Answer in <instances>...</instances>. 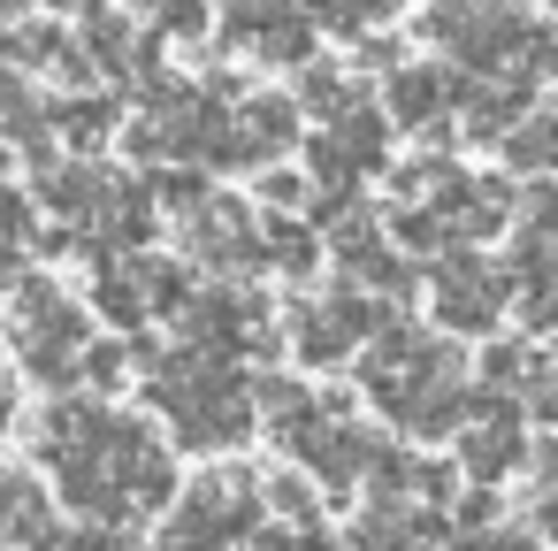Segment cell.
Wrapping results in <instances>:
<instances>
[{"label": "cell", "mask_w": 558, "mask_h": 551, "mask_svg": "<svg viewBox=\"0 0 558 551\" xmlns=\"http://www.w3.org/2000/svg\"><path fill=\"white\" fill-rule=\"evenodd\" d=\"M291 330H299V360H314V368H322V360H344L360 330H375V307L344 291V299H329V307H299V322H291Z\"/></svg>", "instance_id": "6da1fadb"}, {"label": "cell", "mask_w": 558, "mask_h": 551, "mask_svg": "<svg viewBox=\"0 0 558 551\" xmlns=\"http://www.w3.org/2000/svg\"><path fill=\"white\" fill-rule=\"evenodd\" d=\"M436 307H444V322H451V330H489V322H497V276H489V268H474V261H451V268H444Z\"/></svg>", "instance_id": "7a4b0ae2"}, {"label": "cell", "mask_w": 558, "mask_h": 551, "mask_svg": "<svg viewBox=\"0 0 558 551\" xmlns=\"http://www.w3.org/2000/svg\"><path fill=\"white\" fill-rule=\"evenodd\" d=\"M520 459H527V444H520L512 414H505V421H482V429H466V436H459V467H466L474 482H505Z\"/></svg>", "instance_id": "3957f363"}, {"label": "cell", "mask_w": 558, "mask_h": 551, "mask_svg": "<svg viewBox=\"0 0 558 551\" xmlns=\"http://www.w3.org/2000/svg\"><path fill=\"white\" fill-rule=\"evenodd\" d=\"M253 253H260V261H276V268H291V276H306V268H314V238H306L299 223H276Z\"/></svg>", "instance_id": "277c9868"}, {"label": "cell", "mask_w": 558, "mask_h": 551, "mask_svg": "<svg viewBox=\"0 0 558 551\" xmlns=\"http://www.w3.org/2000/svg\"><path fill=\"white\" fill-rule=\"evenodd\" d=\"M436 100H444V85H436L428 70H405V77L390 85V108H398L405 123H428V116H436Z\"/></svg>", "instance_id": "5b68a950"}, {"label": "cell", "mask_w": 558, "mask_h": 551, "mask_svg": "<svg viewBox=\"0 0 558 551\" xmlns=\"http://www.w3.org/2000/svg\"><path fill=\"white\" fill-rule=\"evenodd\" d=\"M260 498H268V513H283L291 528H314V482H306V475H276Z\"/></svg>", "instance_id": "8992f818"}, {"label": "cell", "mask_w": 558, "mask_h": 551, "mask_svg": "<svg viewBox=\"0 0 558 551\" xmlns=\"http://www.w3.org/2000/svg\"><path fill=\"white\" fill-rule=\"evenodd\" d=\"M253 551H329L322 528H253Z\"/></svg>", "instance_id": "52a82bcc"}, {"label": "cell", "mask_w": 558, "mask_h": 551, "mask_svg": "<svg viewBox=\"0 0 558 551\" xmlns=\"http://www.w3.org/2000/svg\"><path fill=\"white\" fill-rule=\"evenodd\" d=\"M512 161H558V123H535V131L512 146Z\"/></svg>", "instance_id": "ba28073f"}, {"label": "cell", "mask_w": 558, "mask_h": 551, "mask_svg": "<svg viewBox=\"0 0 558 551\" xmlns=\"http://www.w3.org/2000/svg\"><path fill=\"white\" fill-rule=\"evenodd\" d=\"M527 223H535L543 238H558V192H535V200H527Z\"/></svg>", "instance_id": "9c48e42d"}, {"label": "cell", "mask_w": 558, "mask_h": 551, "mask_svg": "<svg viewBox=\"0 0 558 551\" xmlns=\"http://www.w3.org/2000/svg\"><path fill=\"white\" fill-rule=\"evenodd\" d=\"M482 551H543V543H535V536H527V528H497V536H489V543H482Z\"/></svg>", "instance_id": "30bf717a"}, {"label": "cell", "mask_w": 558, "mask_h": 551, "mask_svg": "<svg viewBox=\"0 0 558 551\" xmlns=\"http://www.w3.org/2000/svg\"><path fill=\"white\" fill-rule=\"evenodd\" d=\"M535 475H543V482H550V490H558V436H550V444H543V452H535Z\"/></svg>", "instance_id": "8fae6325"}, {"label": "cell", "mask_w": 558, "mask_h": 551, "mask_svg": "<svg viewBox=\"0 0 558 551\" xmlns=\"http://www.w3.org/2000/svg\"><path fill=\"white\" fill-rule=\"evenodd\" d=\"M535 528H543V536H550V543H558V490H550V498H543V505H535Z\"/></svg>", "instance_id": "7c38bea8"}]
</instances>
